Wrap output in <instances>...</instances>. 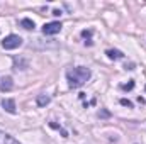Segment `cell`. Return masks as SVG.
<instances>
[{
  "mask_svg": "<svg viewBox=\"0 0 146 144\" xmlns=\"http://www.w3.org/2000/svg\"><path fill=\"white\" fill-rule=\"evenodd\" d=\"M90 76H92L90 70L83 68V66H75V68H70L66 71V80H68L70 88H80V87H83L90 80Z\"/></svg>",
  "mask_w": 146,
  "mask_h": 144,
  "instance_id": "1",
  "label": "cell"
},
{
  "mask_svg": "<svg viewBox=\"0 0 146 144\" xmlns=\"http://www.w3.org/2000/svg\"><path fill=\"white\" fill-rule=\"evenodd\" d=\"M21 46H22V37L15 36V34H10V36H7L2 41V48L3 49H17Z\"/></svg>",
  "mask_w": 146,
  "mask_h": 144,
  "instance_id": "2",
  "label": "cell"
},
{
  "mask_svg": "<svg viewBox=\"0 0 146 144\" xmlns=\"http://www.w3.org/2000/svg\"><path fill=\"white\" fill-rule=\"evenodd\" d=\"M61 22H58V20H54V22H48V24H44L42 26V34H46V36H54V34H58L60 31H61Z\"/></svg>",
  "mask_w": 146,
  "mask_h": 144,
  "instance_id": "3",
  "label": "cell"
},
{
  "mask_svg": "<svg viewBox=\"0 0 146 144\" xmlns=\"http://www.w3.org/2000/svg\"><path fill=\"white\" fill-rule=\"evenodd\" d=\"M12 88H14L12 78H10V76H5V78H2V81H0V90H2V92H10Z\"/></svg>",
  "mask_w": 146,
  "mask_h": 144,
  "instance_id": "4",
  "label": "cell"
},
{
  "mask_svg": "<svg viewBox=\"0 0 146 144\" xmlns=\"http://www.w3.org/2000/svg\"><path fill=\"white\" fill-rule=\"evenodd\" d=\"M2 107L5 108L9 114H15L17 110H15V102L12 100V98H3L2 100Z\"/></svg>",
  "mask_w": 146,
  "mask_h": 144,
  "instance_id": "5",
  "label": "cell"
},
{
  "mask_svg": "<svg viewBox=\"0 0 146 144\" xmlns=\"http://www.w3.org/2000/svg\"><path fill=\"white\" fill-rule=\"evenodd\" d=\"M0 144H19L10 134H7V132H3V131H0Z\"/></svg>",
  "mask_w": 146,
  "mask_h": 144,
  "instance_id": "6",
  "label": "cell"
},
{
  "mask_svg": "<svg viewBox=\"0 0 146 144\" xmlns=\"http://www.w3.org/2000/svg\"><path fill=\"white\" fill-rule=\"evenodd\" d=\"M106 54L109 56L110 59H121V58H124V54H122L119 49H107Z\"/></svg>",
  "mask_w": 146,
  "mask_h": 144,
  "instance_id": "7",
  "label": "cell"
},
{
  "mask_svg": "<svg viewBox=\"0 0 146 144\" xmlns=\"http://www.w3.org/2000/svg\"><path fill=\"white\" fill-rule=\"evenodd\" d=\"M21 26H22L24 29L31 31V29H34V20H31V19H22V20H21Z\"/></svg>",
  "mask_w": 146,
  "mask_h": 144,
  "instance_id": "8",
  "label": "cell"
},
{
  "mask_svg": "<svg viewBox=\"0 0 146 144\" xmlns=\"http://www.w3.org/2000/svg\"><path fill=\"white\" fill-rule=\"evenodd\" d=\"M49 100H51V98H49L48 95H39L36 102H37V105H39V107H44V105H48V104H49Z\"/></svg>",
  "mask_w": 146,
  "mask_h": 144,
  "instance_id": "9",
  "label": "cell"
},
{
  "mask_svg": "<svg viewBox=\"0 0 146 144\" xmlns=\"http://www.w3.org/2000/svg\"><path fill=\"white\" fill-rule=\"evenodd\" d=\"M90 36H92V31H82V37H85L87 41H85V44H92V41H90Z\"/></svg>",
  "mask_w": 146,
  "mask_h": 144,
  "instance_id": "10",
  "label": "cell"
},
{
  "mask_svg": "<svg viewBox=\"0 0 146 144\" xmlns=\"http://www.w3.org/2000/svg\"><path fill=\"white\" fill-rule=\"evenodd\" d=\"M134 87V80H129V83H126V85H121V88L122 90H131Z\"/></svg>",
  "mask_w": 146,
  "mask_h": 144,
  "instance_id": "11",
  "label": "cell"
},
{
  "mask_svg": "<svg viewBox=\"0 0 146 144\" xmlns=\"http://www.w3.org/2000/svg\"><path fill=\"white\" fill-rule=\"evenodd\" d=\"M121 105H124V107H129V108L133 107V104H131L127 98H121Z\"/></svg>",
  "mask_w": 146,
  "mask_h": 144,
  "instance_id": "12",
  "label": "cell"
}]
</instances>
